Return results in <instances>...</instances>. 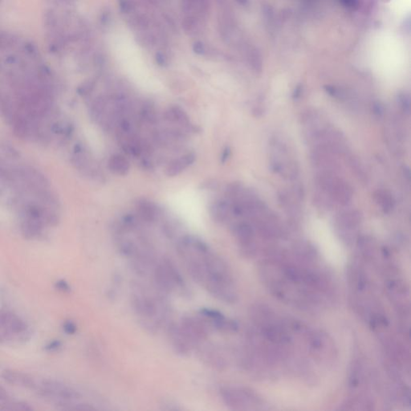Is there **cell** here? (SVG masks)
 <instances>
[{
    "label": "cell",
    "mask_w": 411,
    "mask_h": 411,
    "mask_svg": "<svg viewBox=\"0 0 411 411\" xmlns=\"http://www.w3.org/2000/svg\"><path fill=\"white\" fill-rule=\"evenodd\" d=\"M24 51L26 54L33 59H37L40 56V51L36 45L32 42H27L24 45Z\"/></svg>",
    "instance_id": "31"
},
{
    "label": "cell",
    "mask_w": 411,
    "mask_h": 411,
    "mask_svg": "<svg viewBox=\"0 0 411 411\" xmlns=\"http://www.w3.org/2000/svg\"><path fill=\"white\" fill-rule=\"evenodd\" d=\"M17 43L15 35L7 32H0V50L12 48Z\"/></svg>",
    "instance_id": "25"
},
{
    "label": "cell",
    "mask_w": 411,
    "mask_h": 411,
    "mask_svg": "<svg viewBox=\"0 0 411 411\" xmlns=\"http://www.w3.org/2000/svg\"><path fill=\"white\" fill-rule=\"evenodd\" d=\"M195 159H196V155L192 152L185 154L178 158L174 159L170 161L165 168V175L170 178L178 176L189 166H191L195 162Z\"/></svg>",
    "instance_id": "12"
},
{
    "label": "cell",
    "mask_w": 411,
    "mask_h": 411,
    "mask_svg": "<svg viewBox=\"0 0 411 411\" xmlns=\"http://www.w3.org/2000/svg\"><path fill=\"white\" fill-rule=\"evenodd\" d=\"M324 91L331 96L332 98L341 101V102H349L353 100V97L346 89H342L336 85H327L324 87Z\"/></svg>",
    "instance_id": "22"
},
{
    "label": "cell",
    "mask_w": 411,
    "mask_h": 411,
    "mask_svg": "<svg viewBox=\"0 0 411 411\" xmlns=\"http://www.w3.org/2000/svg\"><path fill=\"white\" fill-rule=\"evenodd\" d=\"M362 220V216L358 210H346L339 212L335 218V226L341 240L350 245L357 237V230Z\"/></svg>",
    "instance_id": "7"
},
{
    "label": "cell",
    "mask_w": 411,
    "mask_h": 411,
    "mask_svg": "<svg viewBox=\"0 0 411 411\" xmlns=\"http://www.w3.org/2000/svg\"><path fill=\"white\" fill-rule=\"evenodd\" d=\"M209 212L214 222L225 223L231 214V203L225 200H216L210 204Z\"/></svg>",
    "instance_id": "13"
},
{
    "label": "cell",
    "mask_w": 411,
    "mask_h": 411,
    "mask_svg": "<svg viewBox=\"0 0 411 411\" xmlns=\"http://www.w3.org/2000/svg\"><path fill=\"white\" fill-rule=\"evenodd\" d=\"M64 330L68 334H74L77 330V324H76L74 321H72V320H66L64 324Z\"/></svg>",
    "instance_id": "33"
},
{
    "label": "cell",
    "mask_w": 411,
    "mask_h": 411,
    "mask_svg": "<svg viewBox=\"0 0 411 411\" xmlns=\"http://www.w3.org/2000/svg\"><path fill=\"white\" fill-rule=\"evenodd\" d=\"M95 85L96 83L94 80H89V81H85L77 88V94L83 98L87 97V96L92 94V92L94 91Z\"/></svg>",
    "instance_id": "27"
},
{
    "label": "cell",
    "mask_w": 411,
    "mask_h": 411,
    "mask_svg": "<svg viewBox=\"0 0 411 411\" xmlns=\"http://www.w3.org/2000/svg\"><path fill=\"white\" fill-rule=\"evenodd\" d=\"M132 306L141 322L149 330H154L161 325L166 316L165 301L155 297L140 284H137L131 295Z\"/></svg>",
    "instance_id": "3"
},
{
    "label": "cell",
    "mask_w": 411,
    "mask_h": 411,
    "mask_svg": "<svg viewBox=\"0 0 411 411\" xmlns=\"http://www.w3.org/2000/svg\"><path fill=\"white\" fill-rule=\"evenodd\" d=\"M0 115L5 123L11 125L15 114L14 104L8 96H5L0 101Z\"/></svg>",
    "instance_id": "20"
},
{
    "label": "cell",
    "mask_w": 411,
    "mask_h": 411,
    "mask_svg": "<svg viewBox=\"0 0 411 411\" xmlns=\"http://www.w3.org/2000/svg\"><path fill=\"white\" fill-rule=\"evenodd\" d=\"M240 253L245 257H253L257 253V231L248 222L236 223L232 228Z\"/></svg>",
    "instance_id": "8"
},
{
    "label": "cell",
    "mask_w": 411,
    "mask_h": 411,
    "mask_svg": "<svg viewBox=\"0 0 411 411\" xmlns=\"http://www.w3.org/2000/svg\"><path fill=\"white\" fill-rule=\"evenodd\" d=\"M403 28H404V32H407L408 34H410V32H411V20L410 19H405V21H404V26H403Z\"/></svg>",
    "instance_id": "45"
},
{
    "label": "cell",
    "mask_w": 411,
    "mask_h": 411,
    "mask_svg": "<svg viewBox=\"0 0 411 411\" xmlns=\"http://www.w3.org/2000/svg\"><path fill=\"white\" fill-rule=\"evenodd\" d=\"M248 59L251 67L255 72H258V73L262 72L263 63H262L261 55L258 54L257 49H250L248 50Z\"/></svg>",
    "instance_id": "24"
},
{
    "label": "cell",
    "mask_w": 411,
    "mask_h": 411,
    "mask_svg": "<svg viewBox=\"0 0 411 411\" xmlns=\"http://www.w3.org/2000/svg\"><path fill=\"white\" fill-rule=\"evenodd\" d=\"M220 395L229 409L232 411H267L269 404L257 393L244 386H224Z\"/></svg>",
    "instance_id": "4"
},
{
    "label": "cell",
    "mask_w": 411,
    "mask_h": 411,
    "mask_svg": "<svg viewBox=\"0 0 411 411\" xmlns=\"http://www.w3.org/2000/svg\"><path fill=\"white\" fill-rule=\"evenodd\" d=\"M108 106V100H106V98H102V97L96 98L95 101L92 104L91 108H90L91 118L94 121L100 122L102 117L105 113L106 110H107Z\"/></svg>",
    "instance_id": "21"
},
{
    "label": "cell",
    "mask_w": 411,
    "mask_h": 411,
    "mask_svg": "<svg viewBox=\"0 0 411 411\" xmlns=\"http://www.w3.org/2000/svg\"><path fill=\"white\" fill-rule=\"evenodd\" d=\"M337 157V154L323 145H316L311 151V163L319 172L339 174L341 167Z\"/></svg>",
    "instance_id": "9"
},
{
    "label": "cell",
    "mask_w": 411,
    "mask_h": 411,
    "mask_svg": "<svg viewBox=\"0 0 411 411\" xmlns=\"http://www.w3.org/2000/svg\"><path fill=\"white\" fill-rule=\"evenodd\" d=\"M10 401L11 400L9 399L8 394L6 390L0 386V410L5 411V408Z\"/></svg>",
    "instance_id": "32"
},
{
    "label": "cell",
    "mask_w": 411,
    "mask_h": 411,
    "mask_svg": "<svg viewBox=\"0 0 411 411\" xmlns=\"http://www.w3.org/2000/svg\"><path fill=\"white\" fill-rule=\"evenodd\" d=\"M119 6L121 11L124 13H129L133 8L131 2H129V0H119Z\"/></svg>",
    "instance_id": "37"
},
{
    "label": "cell",
    "mask_w": 411,
    "mask_h": 411,
    "mask_svg": "<svg viewBox=\"0 0 411 411\" xmlns=\"http://www.w3.org/2000/svg\"><path fill=\"white\" fill-rule=\"evenodd\" d=\"M193 50L196 54L203 55L205 52V47L204 44L201 42H196L193 46Z\"/></svg>",
    "instance_id": "40"
},
{
    "label": "cell",
    "mask_w": 411,
    "mask_h": 411,
    "mask_svg": "<svg viewBox=\"0 0 411 411\" xmlns=\"http://www.w3.org/2000/svg\"><path fill=\"white\" fill-rule=\"evenodd\" d=\"M11 125L13 134L19 139H27L32 133V124L27 117L22 115H15Z\"/></svg>",
    "instance_id": "17"
},
{
    "label": "cell",
    "mask_w": 411,
    "mask_h": 411,
    "mask_svg": "<svg viewBox=\"0 0 411 411\" xmlns=\"http://www.w3.org/2000/svg\"><path fill=\"white\" fill-rule=\"evenodd\" d=\"M165 120L172 123L179 124L186 128L193 129L187 112H185L179 106H170L166 109L164 114Z\"/></svg>",
    "instance_id": "15"
},
{
    "label": "cell",
    "mask_w": 411,
    "mask_h": 411,
    "mask_svg": "<svg viewBox=\"0 0 411 411\" xmlns=\"http://www.w3.org/2000/svg\"><path fill=\"white\" fill-rule=\"evenodd\" d=\"M0 152L11 158H19L20 156L19 151L7 143H0Z\"/></svg>",
    "instance_id": "30"
},
{
    "label": "cell",
    "mask_w": 411,
    "mask_h": 411,
    "mask_svg": "<svg viewBox=\"0 0 411 411\" xmlns=\"http://www.w3.org/2000/svg\"><path fill=\"white\" fill-rule=\"evenodd\" d=\"M373 198H374L376 204L379 206L384 213L390 214V212H392L394 210V206H395V200L390 191L380 189L374 192Z\"/></svg>",
    "instance_id": "18"
},
{
    "label": "cell",
    "mask_w": 411,
    "mask_h": 411,
    "mask_svg": "<svg viewBox=\"0 0 411 411\" xmlns=\"http://www.w3.org/2000/svg\"><path fill=\"white\" fill-rule=\"evenodd\" d=\"M258 274L273 297L297 309L316 312L335 300L334 284L309 244H298L293 253L269 252Z\"/></svg>",
    "instance_id": "1"
},
{
    "label": "cell",
    "mask_w": 411,
    "mask_h": 411,
    "mask_svg": "<svg viewBox=\"0 0 411 411\" xmlns=\"http://www.w3.org/2000/svg\"><path fill=\"white\" fill-rule=\"evenodd\" d=\"M382 1L383 2H390V0H382Z\"/></svg>",
    "instance_id": "47"
},
{
    "label": "cell",
    "mask_w": 411,
    "mask_h": 411,
    "mask_svg": "<svg viewBox=\"0 0 411 411\" xmlns=\"http://www.w3.org/2000/svg\"><path fill=\"white\" fill-rule=\"evenodd\" d=\"M270 149L271 170L285 179L296 180L299 175V165L286 142L281 138L274 137L270 141Z\"/></svg>",
    "instance_id": "5"
},
{
    "label": "cell",
    "mask_w": 411,
    "mask_h": 411,
    "mask_svg": "<svg viewBox=\"0 0 411 411\" xmlns=\"http://www.w3.org/2000/svg\"><path fill=\"white\" fill-rule=\"evenodd\" d=\"M231 151L230 147H226V148L223 150V152H222V154H221V162L222 163H225L226 161L229 159L230 156H231Z\"/></svg>",
    "instance_id": "41"
},
{
    "label": "cell",
    "mask_w": 411,
    "mask_h": 411,
    "mask_svg": "<svg viewBox=\"0 0 411 411\" xmlns=\"http://www.w3.org/2000/svg\"><path fill=\"white\" fill-rule=\"evenodd\" d=\"M342 6L350 10H357L359 7V0H339Z\"/></svg>",
    "instance_id": "35"
},
{
    "label": "cell",
    "mask_w": 411,
    "mask_h": 411,
    "mask_svg": "<svg viewBox=\"0 0 411 411\" xmlns=\"http://www.w3.org/2000/svg\"><path fill=\"white\" fill-rule=\"evenodd\" d=\"M398 103L404 113L409 115L411 112V98L409 94L401 93L398 95Z\"/></svg>",
    "instance_id": "28"
},
{
    "label": "cell",
    "mask_w": 411,
    "mask_h": 411,
    "mask_svg": "<svg viewBox=\"0 0 411 411\" xmlns=\"http://www.w3.org/2000/svg\"><path fill=\"white\" fill-rule=\"evenodd\" d=\"M372 110H373V114L377 117H382L384 114V107L380 102H377L373 103L372 105Z\"/></svg>",
    "instance_id": "36"
},
{
    "label": "cell",
    "mask_w": 411,
    "mask_h": 411,
    "mask_svg": "<svg viewBox=\"0 0 411 411\" xmlns=\"http://www.w3.org/2000/svg\"><path fill=\"white\" fill-rule=\"evenodd\" d=\"M154 279L159 290L162 293L186 290L184 279L176 265L170 258H164L154 265Z\"/></svg>",
    "instance_id": "6"
},
{
    "label": "cell",
    "mask_w": 411,
    "mask_h": 411,
    "mask_svg": "<svg viewBox=\"0 0 411 411\" xmlns=\"http://www.w3.org/2000/svg\"><path fill=\"white\" fill-rule=\"evenodd\" d=\"M60 347H61V343H60L59 341H52V342H50V343L48 345L46 349H47L49 351H51V352H53V351L59 350Z\"/></svg>",
    "instance_id": "42"
},
{
    "label": "cell",
    "mask_w": 411,
    "mask_h": 411,
    "mask_svg": "<svg viewBox=\"0 0 411 411\" xmlns=\"http://www.w3.org/2000/svg\"><path fill=\"white\" fill-rule=\"evenodd\" d=\"M44 24L47 32H51L59 28V19L53 9H48L44 15Z\"/></svg>",
    "instance_id": "23"
},
{
    "label": "cell",
    "mask_w": 411,
    "mask_h": 411,
    "mask_svg": "<svg viewBox=\"0 0 411 411\" xmlns=\"http://www.w3.org/2000/svg\"><path fill=\"white\" fill-rule=\"evenodd\" d=\"M345 157L347 160L348 165L350 166V170H352L356 178H359V180L362 182L363 184H367L368 175L360 160L350 152H348L345 155Z\"/></svg>",
    "instance_id": "19"
},
{
    "label": "cell",
    "mask_w": 411,
    "mask_h": 411,
    "mask_svg": "<svg viewBox=\"0 0 411 411\" xmlns=\"http://www.w3.org/2000/svg\"><path fill=\"white\" fill-rule=\"evenodd\" d=\"M202 189L206 191H214L218 187V183L214 179H208L206 182H202Z\"/></svg>",
    "instance_id": "34"
},
{
    "label": "cell",
    "mask_w": 411,
    "mask_h": 411,
    "mask_svg": "<svg viewBox=\"0 0 411 411\" xmlns=\"http://www.w3.org/2000/svg\"><path fill=\"white\" fill-rule=\"evenodd\" d=\"M108 169L112 173L118 176H125L130 170V163L125 156L114 154L108 160Z\"/></svg>",
    "instance_id": "16"
},
{
    "label": "cell",
    "mask_w": 411,
    "mask_h": 411,
    "mask_svg": "<svg viewBox=\"0 0 411 411\" xmlns=\"http://www.w3.org/2000/svg\"><path fill=\"white\" fill-rule=\"evenodd\" d=\"M155 59L157 64L160 66H165L167 64V59L165 58V55L161 52H157L155 56Z\"/></svg>",
    "instance_id": "39"
},
{
    "label": "cell",
    "mask_w": 411,
    "mask_h": 411,
    "mask_svg": "<svg viewBox=\"0 0 411 411\" xmlns=\"http://www.w3.org/2000/svg\"><path fill=\"white\" fill-rule=\"evenodd\" d=\"M142 118L144 119L145 121H148L150 123H154L157 120V114H156V111L154 108L153 106L149 104L143 107L142 110Z\"/></svg>",
    "instance_id": "29"
},
{
    "label": "cell",
    "mask_w": 411,
    "mask_h": 411,
    "mask_svg": "<svg viewBox=\"0 0 411 411\" xmlns=\"http://www.w3.org/2000/svg\"><path fill=\"white\" fill-rule=\"evenodd\" d=\"M302 90H303V88H302V85H298L296 89H295L294 93H293V99L294 100H297L298 98H301V94H302Z\"/></svg>",
    "instance_id": "43"
},
{
    "label": "cell",
    "mask_w": 411,
    "mask_h": 411,
    "mask_svg": "<svg viewBox=\"0 0 411 411\" xmlns=\"http://www.w3.org/2000/svg\"><path fill=\"white\" fill-rule=\"evenodd\" d=\"M109 20H110V15H109V13L106 12V11L103 13L102 16H101V22H102V24H104V25H107Z\"/></svg>",
    "instance_id": "44"
},
{
    "label": "cell",
    "mask_w": 411,
    "mask_h": 411,
    "mask_svg": "<svg viewBox=\"0 0 411 411\" xmlns=\"http://www.w3.org/2000/svg\"><path fill=\"white\" fill-rule=\"evenodd\" d=\"M235 1L242 6H247L248 4V0H235Z\"/></svg>",
    "instance_id": "46"
},
{
    "label": "cell",
    "mask_w": 411,
    "mask_h": 411,
    "mask_svg": "<svg viewBox=\"0 0 411 411\" xmlns=\"http://www.w3.org/2000/svg\"><path fill=\"white\" fill-rule=\"evenodd\" d=\"M168 339L170 346L175 354L180 356H187L193 349L191 343L184 331L182 330L180 324L171 323L167 327Z\"/></svg>",
    "instance_id": "11"
},
{
    "label": "cell",
    "mask_w": 411,
    "mask_h": 411,
    "mask_svg": "<svg viewBox=\"0 0 411 411\" xmlns=\"http://www.w3.org/2000/svg\"><path fill=\"white\" fill-rule=\"evenodd\" d=\"M136 210L138 216L147 223H154L157 220L158 210L154 204L147 200H138L136 204Z\"/></svg>",
    "instance_id": "14"
},
{
    "label": "cell",
    "mask_w": 411,
    "mask_h": 411,
    "mask_svg": "<svg viewBox=\"0 0 411 411\" xmlns=\"http://www.w3.org/2000/svg\"><path fill=\"white\" fill-rule=\"evenodd\" d=\"M55 287L58 290L61 291L63 293H69L71 291L70 286L68 283L64 281V280H59L55 284Z\"/></svg>",
    "instance_id": "38"
},
{
    "label": "cell",
    "mask_w": 411,
    "mask_h": 411,
    "mask_svg": "<svg viewBox=\"0 0 411 411\" xmlns=\"http://www.w3.org/2000/svg\"><path fill=\"white\" fill-rule=\"evenodd\" d=\"M180 326L194 346L204 343L209 337V325L203 318L184 316Z\"/></svg>",
    "instance_id": "10"
},
{
    "label": "cell",
    "mask_w": 411,
    "mask_h": 411,
    "mask_svg": "<svg viewBox=\"0 0 411 411\" xmlns=\"http://www.w3.org/2000/svg\"><path fill=\"white\" fill-rule=\"evenodd\" d=\"M51 130L54 134L69 137L73 133L74 128L71 124L56 122V123L53 124L51 125Z\"/></svg>",
    "instance_id": "26"
},
{
    "label": "cell",
    "mask_w": 411,
    "mask_h": 411,
    "mask_svg": "<svg viewBox=\"0 0 411 411\" xmlns=\"http://www.w3.org/2000/svg\"><path fill=\"white\" fill-rule=\"evenodd\" d=\"M177 248L195 282L223 303L234 304L238 301L237 290L228 265L207 244L188 235L178 242Z\"/></svg>",
    "instance_id": "2"
}]
</instances>
